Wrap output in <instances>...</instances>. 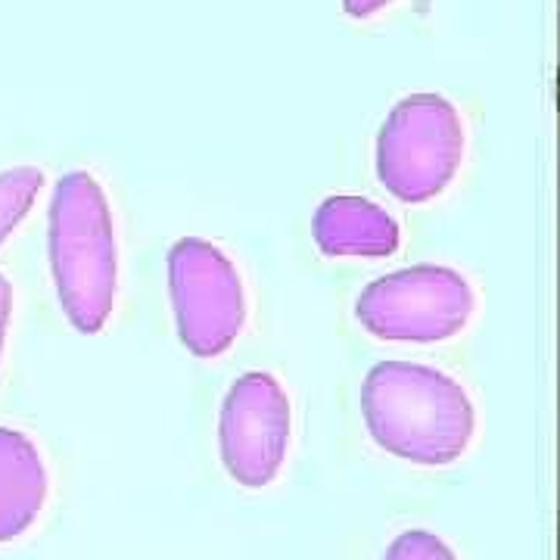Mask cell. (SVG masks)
<instances>
[{
  "label": "cell",
  "instance_id": "obj_2",
  "mask_svg": "<svg viewBox=\"0 0 560 560\" xmlns=\"http://www.w3.org/2000/svg\"><path fill=\"white\" fill-rule=\"evenodd\" d=\"M47 259L66 320L94 337L119 296V241L106 190L91 172H69L47 206Z\"/></svg>",
  "mask_w": 560,
  "mask_h": 560
},
{
  "label": "cell",
  "instance_id": "obj_9",
  "mask_svg": "<svg viewBox=\"0 0 560 560\" xmlns=\"http://www.w3.org/2000/svg\"><path fill=\"white\" fill-rule=\"evenodd\" d=\"M44 172L35 165H16L0 172V246L20 228L44 190Z\"/></svg>",
  "mask_w": 560,
  "mask_h": 560
},
{
  "label": "cell",
  "instance_id": "obj_10",
  "mask_svg": "<svg viewBox=\"0 0 560 560\" xmlns=\"http://www.w3.org/2000/svg\"><path fill=\"white\" fill-rule=\"evenodd\" d=\"M383 560H455V551L427 529H408L393 539Z\"/></svg>",
  "mask_w": 560,
  "mask_h": 560
},
{
  "label": "cell",
  "instance_id": "obj_4",
  "mask_svg": "<svg viewBox=\"0 0 560 560\" xmlns=\"http://www.w3.org/2000/svg\"><path fill=\"white\" fill-rule=\"evenodd\" d=\"M477 312L470 280L448 265H411L371 280L355 300V318L377 340L445 342L467 330Z\"/></svg>",
  "mask_w": 560,
  "mask_h": 560
},
{
  "label": "cell",
  "instance_id": "obj_12",
  "mask_svg": "<svg viewBox=\"0 0 560 560\" xmlns=\"http://www.w3.org/2000/svg\"><path fill=\"white\" fill-rule=\"evenodd\" d=\"M389 3H396V0H342V10L352 20H371V16L383 13Z\"/></svg>",
  "mask_w": 560,
  "mask_h": 560
},
{
  "label": "cell",
  "instance_id": "obj_1",
  "mask_svg": "<svg viewBox=\"0 0 560 560\" xmlns=\"http://www.w3.org/2000/svg\"><path fill=\"white\" fill-rule=\"evenodd\" d=\"M361 415L386 455L420 467H445L470 448L477 411L467 389L440 368L381 361L361 383Z\"/></svg>",
  "mask_w": 560,
  "mask_h": 560
},
{
  "label": "cell",
  "instance_id": "obj_3",
  "mask_svg": "<svg viewBox=\"0 0 560 560\" xmlns=\"http://www.w3.org/2000/svg\"><path fill=\"white\" fill-rule=\"evenodd\" d=\"M464 121L442 94L401 97L377 135V180L405 206L442 197L464 162Z\"/></svg>",
  "mask_w": 560,
  "mask_h": 560
},
{
  "label": "cell",
  "instance_id": "obj_7",
  "mask_svg": "<svg viewBox=\"0 0 560 560\" xmlns=\"http://www.w3.org/2000/svg\"><path fill=\"white\" fill-rule=\"evenodd\" d=\"M315 246L327 259H389L401 246L399 221L364 197H327L312 219Z\"/></svg>",
  "mask_w": 560,
  "mask_h": 560
},
{
  "label": "cell",
  "instance_id": "obj_11",
  "mask_svg": "<svg viewBox=\"0 0 560 560\" xmlns=\"http://www.w3.org/2000/svg\"><path fill=\"white\" fill-rule=\"evenodd\" d=\"M10 318H13V287H10L7 275L0 271V359H3L7 334H10Z\"/></svg>",
  "mask_w": 560,
  "mask_h": 560
},
{
  "label": "cell",
  "instance_id": "obj_6",
  "mask_svg": "<svg viewBox=\"0 0 560 560\" xmlns=\"http://www.w3.org/2000/svg\"><path fill=\"white\" fill-rule=\"evenodd\" d=\"M290 396L268 371H249L231 383L219 415V448L228 477L246 489L278 480L290 448Z\"/></svg>",
  "mask_w": 560,
  "mask_h": 560
},
{
  "label": "cell",
  "instance_id": "obj_8",
  "mask_svg": "<svg viewBox=\"0 0 560 560\" xmlns=\"http://www.w3.org/2000/svg\"><path fill=\"white\" fill-rule=\"evenodd\" d=\"M47 501V467L38 445L0 427V545L25 536Z\"/></svg>",
  "mask_w": 560,
  "mask_h": 560
},
{
  "label": "cell",
  "instance_id": "obj_5",
  "mask_svg": "<svg viewBox=\"0 0 560 560\" xmlns=\"http://www.w3.org/2000/svg\"><path fill=\"white\" fill-rule=\"evenodd\" d=\"M168 296L175 330L197 359L224 355L246 324V290L231 256L219 243L180 237L168 249Z\"/></svg>",
  "mask_w": 560,
  "mask_h": 560
}]
</instances>
